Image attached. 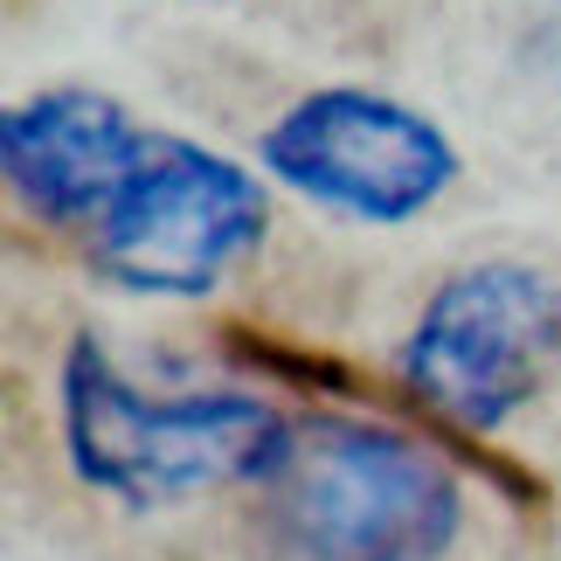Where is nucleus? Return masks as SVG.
Here are the masks:
<instances>
[{"label":"nucleus","mask_w":561,"mask_h":561,"mask_svg":"<svg viewBox=\"0 0 561 561\" xmlns=\"http://www.w3.org/2000/svg\"><path fill=\"white\" fill-rule=\"evenodd\" d=\"M146 133L104 91H35L0 118V174L14 202L49 229H98L112 194L139 167Z\"/></svg>","instance_id":"423d86ee"},{"label":"nucleus","mask_w":561,"mask_h":561,"mask_svg":"<svg viewBox=\"0 0 561 561\" xmlns=\"http://www.w3.org/2000/svg\"><path fill=\"white\" fill-rule=\"evenodd\" d=\"M561 360V285L534 264H465L430 291L402 340V381L465 437H492Z\"/></svg>","instance_id":"7ed1b4c3"},{"label":"nucleus","mask_w":561,"mask_h":561,"mask_svg":"<svg viewBox=\"0 0 561 561\" xmlns=\"http://www.w3.org/2000/svg\"><path fill=\"white\" fill-rule=\"evenodd\" d=\"M277 561H437L465 527V485L430 444L375 423H291L264 485Z\"/></svg>","instance_id":"f03ea898"},{"label":"nucleus","mask_w":561,"mask_h":561,"mask_svg":"<svg viewBox=\"0 0 561 561\" xmlns=\"http://www.w3.org/2000/svg\"><path fill=\"white\" fill-rule=\"evenodd\" d=\"M271 202L215 146L146 133L139 167L91 229V264L139 298H202L264 243Z\"/></svg>","instance_id":"20e7f679"},{"label":"nucleus","mask_w":561,"mask_h":561,"mask_svg":"<svg viewBox=\"0 0 561 561\" xmlns=\"http://www.w3.org/2000/svg\"><path fill=\"white\" fill-rule=\"evenodd\" d=\"M62 450L91 492L125 506H181L215 485H264L291 450V423L243 388L146 396L91 333L62 354Z\"/></svg>","instance_id":"f257e3e1"},{"label":"nucleus","mask_w":561,"mask_h":561,"mask_svg":"<svg viewBox=\"0 0 561 561\" xmlns=\"http://www.w3.org/2000/svg\"><path fill=\"white\" fill-rule=\"evenodd\" d=\"M271 181L306 194L312 208L347 222H416L437 194L458 181V146L430 125L416 104L381 91H306L285 118L256 139Z\"/></svg>","instance_id":"39448f33"}]
</instances>
